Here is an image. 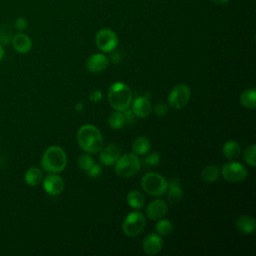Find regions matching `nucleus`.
<instances>
[{"mask_svg":"<svg viewBox=\"0 0 256 256\" xmlns=\"http://www.w3.org/2000/svg\"><path fill=\"white\" fill-rule=\"evenodd\" d=\"M77 142L83 151L91 154L98 153L104 146L100 130L91 124H85L78 129Z\"/></svg>","mask_w":256,"mask_h":256,"instance_id":"obj_1","label":"nucleus"},{"mask_svg":"<svg viewBox=\"0 0 256 256\" xmlns=\"http://www.w3.org/2000/svg\"><path fill=\"white\" fill-rule=\"evenodd\" d=\"M107 96L110 106L121 112L129 108L133 98L130 87L122 82L113 83L108 89Z\"/></svg>","mask_w":256,"mask_h":256,"instance_id":"obj_2","label":"nucleus"},{"mask_svg":"<svg viewBox=\"0 0 256 256\" xmlns=\"http://www.w3.org/2000/svg\"><path fill=\"white\" fill-rule=\"evenodd\" d=\"M67 165V156L65 151L56 145L50 146L45 150L41 158V167L49 173H60Z\"/></svg>","mask_w":256,"mask_h":256,"instance_id":"obj_3","label":"nucleus"},{"mask_svg":"<svg viewBox=\"0 0 256 256\" xmlns=\"http://www.w3.org/2000/svg\"><path fill=\"white\" fill-rule=\"evenodd\" d=\"M141 162L134 153H127L120 156L115 162V172L122 178H130L140 170Z\"/></svg>","mask_w":256,"mask_h":256,"instance_id":"obj_4","label":"nucleus"},{"mask_svg":"<svg viewBox=\"0 0 256 256\" xmlns=\"http://www.w3.org/2000/svg\"><path fill=\"white\" fill-rule=\"evenodd\" d=\"M141 187L149 195L162 196L167 190V180L156 172H149L141 178Z\"/></svg>","mask_w":256,"mask_h":256,"instance_id":"obj_5","label":"nucleus"},{"mask_svg":"<svg viewBox=\"0 0 256 256\" xmlns=\"http://www.w3.org/2000/svg\"><path fill=\"white\" fill-rule=\"evenodd\" d=\"M146 225V219L143 213L133 211L127 214L122 223V230L128 237H136L142 233Z\"/></svg>","mask_w":256,"mask_h":256,"instance_id":"obj_6","label":"nucleus"},{"mask_svg":"<svg viewBox=\"0 0 256 256\" xmlns=\"http://www.w3.org/2000/svg\"><path fill=\"white\" fill-rule=\"evenodd\" d=\"M95 43L102 52L111 53L118 45V37L113 30L103 28L96 33Z\"/></svg>","mask_w":256,"mask_h":256,"instance_id":"obj_7","label":"nucleus"},{"mask_svg":"<svg viewBox=\"0 0 256 256\" xmlns=\"http://www.w3.org/2000/svg\"><path fill=\"white\" fill-rule=\"evenodd\" d=\"M191 90L186 84L176 85L169 93L168 104L174 109L184 108L190 100Z\"/></svg>","mask_w":256,"mask_h":256,"instance_id":"obj_8","label":"nucleus"},{"mask_svg":"<svg viewBox=\"0 0 256 256\" xmlns=\"http://www.w3.org/2000/svg\"><path fill=\"white\" fill-rule=\"evenodd\" d=\"M248 171L244 165L239 162L231 161L227 162L222 166L221 175L222 177L229 182H240L247 177Z\"/></svg>","mask_w":256,"mask_h":256,"instance_id":"obj_9","label":"nucleus"},{"mask_svg":"<svg viewBox=\"0 0 256 256\" xmlns=\"http://www.w3.org/2000/svg\"><path fill=\"white\" fill-rule=\"evenodd\" d=\"M163 247V240L158 233H150L142 241V249L147 255L158 254Z\"/></svg>","mask_w":256,"mask_h":256,"instance_id":"obj_10","label":"nucleus"},{"mask_svg":"<svg viewBox=\"0 0 256 256\" xmlns=\"http://www.w3.org/2000/svg\"><path fill=\"white\" fill-rule=\"evenodd\" d=\"M43 189L50 195H59L64 190V180L56 173H51L44 178Z\"/></svg>","mask_w":256,"mask_h":256,"instance_id":"obj_11","label":"nucleus"},{"mask_svg":"<svg viewBox=\"0 0 256 256\" xmlns=\"http://www.w3.org/2000/svg\"><path fill=\"white\" fill-rule=\"evenodd\" d=\"M145 212L150 220H159L167 214L168 207L164 200L155 199L147 205Z\"/></svg>","mask_w":256,"mask_h":256,"instance_id":"obj_12","label":"nucleus"},{"mask_svg":"<svg viewBox=\"0 0 256 256\" xmlns=\"http://www.w3.org/2000/svg\"><path fill=\"white\" fill-rule=\"evenodd\" d=\"M99 152V160L101 164L105 166H111L115 164L117 159L120 157L121 149L116 144H110L105 147L103 146Z\"/></svg>","mask_w":256,"mask_h":256,"instance_id":"obj_13","label":"nucleus"},{"mask_svg":"<svg viewBox=\"0 0 256 256\" xmlns=\"http://www.w3.org/2000/svg\"><path fill=\"white\" fill-rule=\"evenodd\" d=\"M109 64L108 58L102 53H95L88 57L86 61V68L91 73H100L107 68Z\"/></svg>","mask_w":256,"mask_h":256,"instance_id":"obj_14","label":"nucleus"},{"mask_svg":"<svg viewBox=\"0 0 256 256\" xmlns=\"http://www.w3.org/2000/svg\"><path fill=\"white\" fill-rule=\"evenodd\" d=\"M132 111L135 114V116L140 118H145L150 115L152 106L149 101V99L145 96L137 97L132 103Z\"/></svg>","mask_w":256,"mask_h":256,"instance_id":"obj_15","label":"nucleus"},{"mask_svg":"<svg viewBox=\"0 0 256 256\" xmlns=\"http://www.w3.org/2000/svg\"><path fill=\"white\" fill-rule=\"evenodd\" d=\"M167 200L171 203H177L181 200L183 192L179 179L171 178L167 181Z\"/></svg>","mask_w":256,"mask_h":256,"instance_id":"obj_16","label":"nucleus"},{"mask_svg":"<svg viewBox=\"0 0 256 256\" xmlns=\"http://www.w3.org/2000/svg\"><path fill=\"white\" fill-rule=\"evenodd\" d=\"M11 41L14 49L21 54L29 52L32 47V41L30 37L24 33H18L14 35Z\"/></svg>","mask_w":256,"mask_h":256,"instance_id":"obj_17","label":"nucleus"},{"mask_svg":"<svg viewBox=\"0 0 256 256\" xmlns=\"http://www.w3.org/2000/svg\"><path fill=\"white\" fill-rule=\"evenodd\" d=\"M256 227V221L251 216H241L236 220V228L243 234H252Z\"/></svg>","mask_w":256,"mask_h":256,"instance_id":"obj_18","label":"nucleus"},{"mask_svg":"<svg viewBox=\"0 0 256 256\" xmlns=\"http://www.w3.org/2000/svg\"><path fill=\"white\" fill-rule=\"evenodd\" d=\"M241 105L248 109H254L256 107V90L255 88H248L244 90L239 97Z\"/></svg>","mask_w":256,"mask_h":256,"instance_id":"obj_19","label":"nucleus"},{"mask_svg":"<svg viewBox=\"0 0 256 256\" xmlns=\"http://www.w3.org/2000/svg\"><path fill=\"white\" fill-rule=\"evenodd\" d=\"M222 153L229 160L236 159L241 153L240 145L236 141L229 140L224 143V145L222 147Z\"/></svg>","mask_w":256,"mask_h":256,"instance_id":"obj_20","label":"nucleus"},{"mask_svg":"<svg viewBox=\"0 0 256 256\" xmlns=\"http://www.w3.org/2000/svg\"><path fill=\"white\" fill-rule=\"evenodd\" d=\"M150 141L147 137H137L132 143V151L136 155H144L150 149Z\"/></svg>","mask_w":256,"mask_h":256,"instance_id":"obj_21","label":"nucleus"},{"mask_svg":"<svg viewBox=\"0 0 256 256\" xmlns=\"http://www.w3.org/2000/svg\"><path fill=\"white\" fill-rule=\"evenodd\" d=\"M25 182L30 186H37L43 179V174L41 170L37 167L29 168L24 175Z\"/></svg>","mask_w":256,"mask_h":256,"instance_id":"obj_22","label":"nucleus"},{"mask_svg":"<svg viewBox=\"0 0 256 256\" xmlns=\"http://www.w3.org/2000/svg\"><path fill=\"white\" fill-rule=\"evenodd\" d=\"M220 174L219 167L217 165H208L204 167L201 171V178L206 183H212L217 180Z\"/></svg>","mask_w":256,"mask_h":256,"instance_id":"obj_23","label":"nucleus"},{"mask_svg":"<svg viewBox=\"0 0 256 256\" xmlns=\"http://www.w3.org/2000/svg\"><path fill=\"white\" fill-rule=\"evenodd\" d=\"M126 199H127L128 205L134 209H141L145 203L144 196L137 190H131L127 194Z\"/></svg>","mask_w":256,"mask_h":256,"instance_id":"obj_24","label":"nucleus"},{"mask_svg":"<svg viewBox=\"0 0 256 256\" xmlns=\"http://www.w3.org/2000/svg\"><path fill=\"white\" fill-rule=\"evenodd\" d=\"M108 124L112 129H115V130L121 129L125 124L124 114L121 111H117V110L111 113L108 118Z\"/></svg>","mask_w":256,"mask_h":256,"instance_id":"obj_25","label":"nucleus"},{"mask_svg":"<svg viewBox=\"0 0 256 256\" xmlns=\"http://www.w3.org/2000/svg\"><path fill=\"white\" fill-rule=\"evenodd\" d=\"M155 230L159 235H169L173 231V224L168 219H159L155 225Z\"/></svg>","mask_w":256,"mask_h":256,"instance_id":"obj_26","label":"nucleus"},{"mask_svg":"<svg viewBox=\"0 0 256 256\" xmlns=\"http://www.w3.org/2000/svg\"><path fill=\"white\" fill-rule=\"evenodd\" d=\"M255 152H256V146L254 144L248 146L244 153H243V157L245 162L251 166V167H255L256 165V160H255Z\"/></svg>","mask_w":256,"mask_h":256,"instance_id":"obj_27","label":"nucleus"},{"mask_svg":"<svg viewBox=\"0 0 256 256\" xmlns=\"http://www.w3.org/2000/svg\"><path fill=\"white\" fill-rule=\"evenodd\" d=\"M94 165V160L89 154H83L78 159V166L83 171H88Z\"/></svg>","mask_w":256,"mask_h":256,"instance_id":"obj_28","label":"nucleus"},{"mask_svg":"<svg viewBox=\"0 0 256 256\" xmlns=\"http://www.w3.org/2000/svg\"><path fill=\"white\" fill-rule=\"evenodd\" d=\"M160 162V155L157 152H151L147 154L144 159V163L146 166H156Z\"/></svg>","mask_w":256,"mask_h":256,"instance_id":"obj_29","label":"nucleus"},{"mask_svg":"<svg viewBox=\"0 0 256 256\" xmlns=\"http://www.w3.org/2000/svg\"><path fill=\"white\" fill-rule=\"evenodd\" d=\"M154 112L157 116H164L167 114L168 112V105L164 102H160V103H157L154 107Z\"/></svg>","mask_w":256,"mask_h":256,"instance_id":"obj_30","label":"nucleus"},{"mask_svg":"<svg viewBox=\"0 0 256 256\" xmlns=\"http://www.w3.org/2000/svg\"><path fill=\"white\" fill-rule=\"evenodd\" d=\"M14 27H15V29H17L18 31L21 32V31H24V30L27 29L28 23H27V21H26L25 18H23V17H18V18L15 20V22H14Z\"/></svg>","mask_w":256,"mask_h":256,"instance_id":"obj_31","label":"nucleus"},{"mask_svg":"<svg viewBox=\"0 0 256 256\" xmlns=\"http://www.w3.org/2000/svg\"><path fill=\"white\" fill-rule=\"evenodd\" d=\"M87 173H88V176H89V177H91V178H97V177H99V176L101 175V173H102V168H101L100 165L94 163V165L87 171Z\"/></svg>","mask_w":256,"mask_h":256,"instance_id":"obj_32","label":"nucleus"},{"mask_svg":"<svg viewBox=\"0 0 256 256\" xmlns=\"http://www.w3.org/2000/svg\"><path fill=\"white\" fill-rule=\"evenodd\" d=\"M124 113V118H125V123L127 124H132L134 123V117H135V114L133 113V111L131 109H126L123 111Z\"/></svg>","mask_w":256,"mask_h":256,"instance_id":"obj_33","label":"nucleus"},{"mask_svg":"<svg viewBox=\"0 0 256 256\" xmlns=\"http://www.w3.org/2000/svg\"><path fill=\"white\" fill-rule=\"evenodd\" d=\"M102 92L100 91V90H94L91 94H90V96H89V99H90V101H92V102H94V103H98V102H100L101 100H102Z\"/></svg>","mask_w":256,"mask_h":256,"instance_id":"obj_34","label":"nucleus"},{"mask_svg":"<svg viewBox=\"0 0 256 256\" xmlns=\"http://www.w3.org/2000/svg\"><path fill=\"white\" fill-rule=\"evenodd\" d=\"M112 52H113V51H112ZM120 60H121L120 53H119V52H113L112 55H111V61L116 64V63L120 62Z\"/></svg>","mask_w":256,"mask_h":256,"instance_id":"obj_35","label":"nucleus"},{"mask_svg":"<svg viewBox=\"0 0 256 256\" xmlns=\"http://www.w3.org/2000/svg\"><path fill=\"white\" fill-rule=\"evenodd\" d=\"M211 2H213L214 4H217V5H222V4H225L227 3L229 0H210Z\"/></svg>","mask_w":256,"mask_h":256,"instance_id":"obj_36","label":"nucleus"},{"mask_svg":"<svg viewBox=\"0 0 256 256\" xmlns=\"http://www.w3.org/2000/svg\"><path fill=\"white\" fill-rule=\"evenodd\" d=\"M75 110H76V111H81V110H83V104H82V103H77L76 106H75Z\"/></svg>","mask_w":256,"mask_h":256,"instance_id":"obj_37","label":"nucleus"},{"mask_svg":"<svg viewBox=\"0 0 256 256\" xmlns=\"http://www.w3.org/2000/svg\"><path fill=\"white\" fill-rule=\"evenodd\" d=\"M3 56H4V49H3V47H2V45L0 44V61L2 60V58H3Z\"/></svg>","mask_w":256,"mask_h":256,"instance_id":"obj_38","label":"nucleus"}]
</instances>
